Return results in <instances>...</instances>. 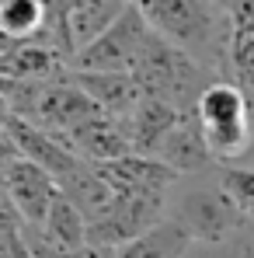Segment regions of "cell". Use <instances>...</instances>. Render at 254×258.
I'll use <instances>...</instances> for the list:
<instances>
[{
    "mask_svg": "<svg viewBox=\"0 0 254 258\" xmlns=\"http://www.w3.org/2000/svg\"><path fill=\"white\" fill-rule=\"evenodd\" d=\"M32 230H35L42 241H49L52 248H63V251H80V248H87V220H84V213H80L70 199H63L59 192H56V199L49 203L42 223L32 227Z\"/></svg>",
    "mask_w": 254,
    "mask_h": 258,
    "instance_id": "5bb4252c",
    "label": "cell"
},
{
    "mask_svg": "<svg viewBox=\"0 0 254 258\" xmlns=\"http://www.w3.org/2000/svg\"><path fill=\"white\" fill-rule=\"evenodd\" d=\"M219 14L230 21V25H240V21H254V0H216Z\"/></svg>",
    "mask_w": 254,
    "mask_h": 258,
    "instance_id": "d6986e66",
    "label": "cell"
},
{
    "mask_svg": "<svg viewBox=\"0 0 254 258\" xmlns=\"http://www.w3.org/2000/svg\"><path fill=\"white\" fill-rule=\"evenodd\" d=\"M70 67L63 56L42 39L14 42L7 52H0V81H49L66 74Z\"/></svg>",
    "mask_w": 254,
    "mask_h": 258,
    "instance_id": "8fae6325",
    "label": "cell"
},
{
    "mask_svg": "<svg viewBox=\"0 0 254 258\" xmlns=\"http://www.w3.org/2000/svg\"><path fill=\"white\" fill-rule=\"evenodd\" d=\"M80 258H112V251H108V248H84Z\"/></svg>",
    "mask_w": 254,
    "mask_h": 258,
    "instance_id": "44dd1931",
    "label": "cell"
},
{
    "mask_svg": "<svg viewBox=\"0 0 254 258\" xmlns=\"http://www.w3.org/2000/svg\"><path fill=\"white\" fill-rule=\"evenodd\" d=\"M94 171L112 192H167L178 181V174L150 154H122L112 161H94Z\"/></svg>",
    "mask_w": 254,
    "mask_h": 258,
    "instance_id": "30bf717a",
    "label": "cell"
},
{
    "mask_svg": "<svg viewBox=\"0 0 254 258\" xmlns=\"http://www.w3.org/2000/svg\"><path fill=\"white\" fill-rule=\"evenodd\" d=\"M4 188H7V199H11V206L18 210L21 216V223L25 227H39L42 223L45 210H49V203L56 199V178L39 168V164H32V161H25V157H14L4 171Z\"/></svg>",
    "mask_w": 254,
    "mask_h": 258,
    "instance_id": "ba28073f",
    "label": "cell"
},
{
    "mask_svg": "<svg viewBox=\"0 0 254 258\" xmlns=\"http://www.w3.org/2000/svg\"><path fill=\"white\" fill-rule=\"evenodd\" d=\"M164 210H171V220L192 237V244H219L244 223V213L223 192L212 168L178 174V181L167 188Z\"/></svg>",
    "mask_w": 254,
    "mask_h": 258,
    "instance_id": "7a4b0ae2",
    "label": "cell"
},
{
    "mask_svg": "<svg viewBox=\"0 0 254 258\" xmlns=\"http://www.w3.org/2000/svg\"><path fill=\"white\" fill-rule=\"evenodd\" d=\"M126 4L129 0H42L45 28L39 39L52 45L70 67V59L91 39H98L122 14Z\"/></svg>",
    "mask_w": 254,
    "mask_h": 258,
    "instance_id": "5b68a950",
    "label": "cell"
},
{
    "mask_svg": "<svg viewBox=\"0 0 254 258\" xmlns=\"http://www.w3.org/2000/svg\"><path fill=\"white\" fill-rule=\"evenodd\" d=\"M25 241H28V251H32V258H80V251H63V248H52L49 241H42L32 227H25Z\"/></svg>",
    "mask_w": 254,
    "mask_h": 258,
    "instance_id": "ac0fdd59",
    "label": "cell"
},
{
    "mask_svg": "<svg viewBox=\"0 0 254 258\" xmlns=\"http://www.w3.org/2000/svg\"><path fill=\"white\" fill-rule=\"evenodd\" d=\"M150 39V25L143 14L126 4L122 14L70 59V70H87V74H129L132 63L139 59L143 45Z\"/></svg>",
    "mask_w": 254,
    "mask_h": 258,
    "instance_id": "52a82bcc",
    "label": "cell"
},
{
    "mask_svg": "<svg viewBox=\"0 0 254 258\" xmlns=\"http://www.w3.org/2000/svg\"><path fill=\"white\" fill-rule=\"evenodd\" d=\"M150 32L185 49L212 77H226V18L206 0H129Z\"/></svg>",
    "mask_w": 254,
    "mask_h": 258,
    "instance_id": "6da1fadb",
    "label": "cell"
},
{
    "mask_svg": "<svg viewBox=\"0 0 254 258\" xmlns=\"http://www.w3.org/2000/svg\"><path fill=\"white\" fill-rule=\"evenodd\" d=\"M188 248H192V237L171 216H164L150 230L136 234L132 241L119 244V248H108V251H112V258H181Z\"/></svg>",
    "mask_w": 254,
    "mask_h": 258,
    "instance_id": "4fadbf2b",
    "label": "cell"
},
{
    "mask_svg": "<svg viewBox=\"0 0 254 258\" xmlns=\"http://www.w3.org/2000/svg\"><path fill=\"white\" fill-rule=\"evenodd\" d=\"M7 119H11V108H7V101L0 98V171L18 157V150H14L11 136H7Z\"/></svg>",
    "mask_w": 254,
    "mask_h": 258,
    "instance_id": "ffe728a7",
    "label": "cell"
},
{
    "mask_svg": "<svg viewBox=\"0 0 254 258\" xmlns=\"http://www.w3.org/2000/svg\"><path fill=\"white\" fill-rule=\"evenodd\" d=\"M167 192H112L108 203L87 216V248H119L167 216Z\"/></svg>",
    "mask_w": 254,
    "mask_h": 258,
    "instance_id": "8992f818",
    "label": "cell"
},
{
    "mask_svg": "<svg viewBox=\"0 0 254 258\" xmlns=\"http://www.w3.org/2000/svg\"><path fill=\"white\" fill-rule=\"evenodd\" d=\"M181 258H254V216H244V223L219 244H192Z\"/></svg>",
    "mask_w": 254,
    "mask_h": 258,
    "instance_id": "2e32d148",
    "label": "cell"
},
{
    "mask_svg": "<svg viewBox=\"0 0 254 258\" xmlns=\"http://www.w3.org/2000/svg\"><path fill=\"white\" fill-rule=\"evenodd\" d=\"M45 28L42 0H0V35L7 42L39 39Z\"/></svg>",
    "mask_w": 254,
    "mask_h": 258,
    "instance_id": "9a60e30c",
    "label": "cell"
},
{
    "mask_svg": "<svg viewBox=\"0 0 254 258\" xmlns=\"http://www.w3.org/2000/svg\"><path fill=\"white\" fill-rule=\"evenodd\" d=\"M206 4H216V0H206Z\"/></svg>",
    "mask_w": 254,
    "mask_h": 258,
    "instance_id": "7402d4cb",
    "label": "cell"
},
{
    "mask_svg": "<svg viewBox=\"0 0 254 258\" xmlns=\"http://www.w3.org/2000/svg\"><path fill=\"white\" fill-rule=\"evenodd\" d=\"M192 115L202 129V140L209 147L212 161L233 164L247 154L251 147V112L240 94V87L230 77H212L209 84L199 91Z\"/></svg>",
    "mask_w": 254,
    "mask_h": 258,
    "instance_id": "277c9868",
    "label": "cell"
},
{
    "mask_svg": "<svg viewBox=\"0 0 254 258\" xmlns=\"http://www.w3.org/2000/svg\"><path fill=\"white\" fill-rule=\"evenodd\" d=\"M129 77L136 81L139 94L157 98V101H164V105L178 108V112H188L195 105L199 91L212 81V74L199 59H192L174 42L160 39L157 32H150V39L143 45L139 59L132 63Z\"/></svg>",
    "mask_w": 254,
    "mask_h": 258,
    "instance_id": "3957f363",
    "label": "cell"
},
{
    "mask_svg": "<svg viewBox=\"0 0 254 258\" xmlns=\"http://www.w3.org/2000/svg\"><path fill=\"white\" fill-rule=\"evenodd\" d=\"M223 192L233 199V206L244 216H254V168L251 164H223L216 168Z\"/></svg>",
    "mask_w": 254,
    "mask_h": 258,
    "instance_id": "e0dca14e",
    "label": "cell"
},
{
    "mask_svg": "<svg viewBox=\"0 0 254 258\" xmlns=\"http://www.w3.org/2000/svg\"><path fill=\"white\" fill-rule=\"evenodd\" d=\"M73 81L98 105V112H105L112 119H126L132 112V105L139 101V87H136V81L129 74H87V70H73Z\"/></svg>",
    "mask_w": 254,
    "mask_h": 258,
    "instance_id": "7c38bea8",
    "label": "cell"
},
{
    "mask_svg": "<svg viewBox=\"0 0 254 258\" xmlns=\"http://www.w3.org/2000/svg\"><path fill=\"white\" fill-rule=\"evenodd\" d=\"M150 157L164 161L174 174H195V171L212 168V154L206 147V140H202V129L195 122L192 108L174 115V122L164 129V136L157 140Z\"/></svg>",
    "mask_w": 254,
    "mask_h": 258,
    "instance_id": "9c48e42d",
    "label": "cell"
}]
</instances>
